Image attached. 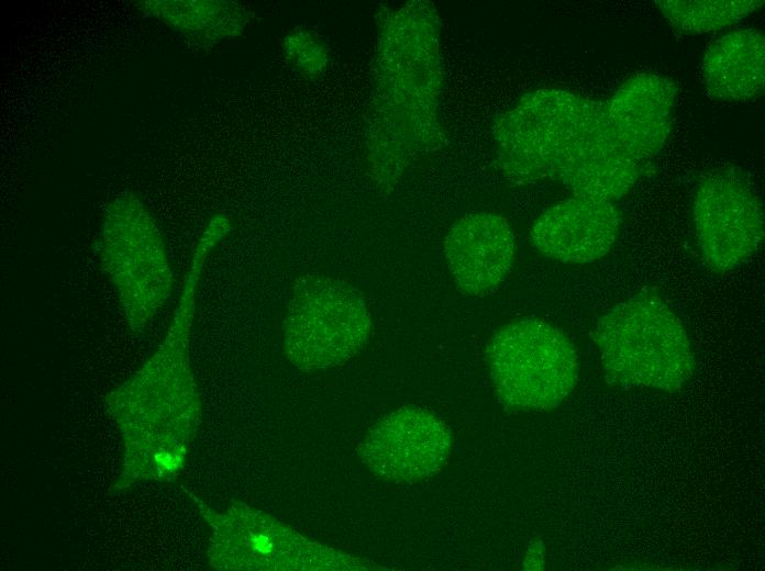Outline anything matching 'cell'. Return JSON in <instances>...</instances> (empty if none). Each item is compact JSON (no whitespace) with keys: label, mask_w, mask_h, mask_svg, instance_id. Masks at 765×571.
Returning a JSON list of instances; mask_svg holds the SVG:
<instances>
[{"label":"cell","mask_w":765,"mask_h":571,"mask_svg":"<svg viewBox=\"0 0 765 571\" xmlns=\"http://www.w3.org/2000/svg\"><path fill=\"white\" fill-rule=\"evenodd\" d=\"M676 94L673 79L639 72L623 81L606 102L617 139L639 165L663 148L670 132Z\"/></svg>","instance_id":"4fadbf2b"},{"label":"cell","mask_w":765,"mask_h":571,"mask_svg":"<svg viewBox=\"0 0 765 571\" xmlns=\"http://www.w3.org/2000/svg\"><path fill=\"white\" fill-rule=\"evenodd\" d=\"M655 3L676 31L690 34L727 27L763 5L761 0H659Z\"/></svg>","instance_id":"2e32d148"},{"label":"cell","mask_w":765,"mask_h":571,"mask_svg":"<svg viewBox=\"0 0 765 571\" xmlns=\"http://www.w3.org/2000/svg\"><path fill=\"white\" fill-rule=\"evenodd\" d=\"M702 77L716 99L745 101L758 96L765 81L763 34L739 29L716 40L705 54Z\"/></svg>","instance_id":"5bb4252c"},{"label":"cell","mask_w":765,"mask_h":571,"mask_svg":"<svg viewBox=\"0 0 765 571\" xmlns=\"http://www.w3.org/2000/svg\"><path fill=\"white\" fill-rule=\"evenodd\" d=\"M211 527L208 562L217 570L341 571L379 570L295 530L270 514L235 501L217 512L188 493Z\"/></svg>","instance_id":"3957f363"},{"label":"cell","mask_w":765,"mask_h":571,"mask_svg":"<svg viewBox=\"0 0 765 571\" xmlns=\"http://www.w3.org/2000/svg\"><path fill=\"white\" fill-rule=\"evenodd\" d=\"M451 445V433L436 415L406 405L372 425L357 454L376 477L395 483H413L443 467Z\"/></svg>","instance_id":"9c48e42d"},{"label":"cell","mask_w":765,"mask_h":571,"mask_svg":"<svg viewBox=\"0 0 765 571\" xmlns=\"http://www.w3.org/2000/svg\"><path fill=\"white\" fill-rule=\"evenodd\" d=\"M195 309L176 306L168 332L151 358L104 404L123 438V464L111 491L170 481L182 470L201 419L189 357Z\"/></svg>","instance_id":"6da1fadb"},{"label":"cell","mask_w":765,"mask_h":571,"mask_svg":"<svg viewBox=\"0 0 765 571\" xmlns=\"http://www.w3.org/2000/svg\"><path fill=\"white\" fill-rule=\"evenodd\" d=\"M592 339L617 385L674 391L695 371L684 325L657 295L639 294L614 305L598 321Z\"/></svg>","instance_id":"7a4b0ae2"},{"label":"cell","mask_w":765,"mask_h":571,"mask_svg":"<svg viewBox=\"0 0 765 571\" xmlns=\"http://www.w3.org/2000/svg\"><path fill=\"white\" fill-rule=\"evenodd\" d=\"M373 323L361 292L346 281L306 273L292 284L282 321L289 362L304 372L344 365L365 347Z\"/></svg>","instance_id":"277c9868"},{"label":"cell","mask_w":765,"mask_h":571,"mask_svg":"<svg viewBox=\"0 0 765 571\" xmlns=\"http://www.w3.org/2000/svg\"><path fill=\"white\" fill-rule=\"evenodd\" d=\"M640 170L641 165L616 137L606 102L592 101L554 163L550 178L561 180L574 197L613 201L634 187Z\"/></svg>","instance_id":"30bf717a"},{"label":"cell","mask_w":765,"mask_h":571,"mask_svg":"<svg viewBox=\"0 0 765 571\" xmlns=\"http://www.w3.org/2000/svg\"><path fill=\"white\" fill-rule=\"evenodd\" d=\"M694 222L707 265L716 272L747 261L764 239V211L751 183L739 172L722 169L696 187Z\"/></svg>","instance_id":"ba28073f"},{"label":"cell","mask_w":765,"mask_h":571,"mask_svg":"<svg viewBox=\"0 0 765 571\" xmlns=\"http://www.w3.org/2000/svg\"><path fill=\"white\" fill-rule=\"evenodd\" d=\"M613 201L573 197L543 212L531 229L534 247L545 257L591 262L609 253L620 231Z\"/></svg>","instance_id":"8fae6325"},{"label":"cell","mask_w":765,"mask_h":571,"mask_svg":"<svg viewBox=\"0 0 765 571\" xmlns=\"http://www.w3.org/2000/svg\"><path fill=\"white\" fill-rule=\"evenodd\" d=\"M592 100L564 90L526 94L499 125L500 164L525 184L550 178L553 165L587 114Z\"/></svg>","instance_id":"52a82bcc"},{"label":"cell","mask_w":765,"mask_h":571,"mask_svg":"<svg viewBox=\"0 0 765 571\" xmlns=\"http://www.w3.org/2000/svg\"><path fill=\"white\" fill-rule=\"evenodd\" d=\"M488 363L498 399L522 410H551L574 390L578 356L568 337L539 318H522L491 338Z\"/></svg>","instance_id":"8992f818"},{"label":"cell","mask_w":765,"mask_h":571,"mask_svg":"<svg viewBox=\"0 0 765 571\" xmlns=\"http://www.w3.org/2000/svg\"><path fill=\"white\" fill-rule=\"evenodd\" d=\"M444 253L456 289L470 296L497 288L514 259L509 222L494 213H473L458 220L444 239Z\"/></svg>","instance_id":"7c38bea8"},{"label":"cell","mask_w":765,"mask_h":571,"mask_svg":"<svg viewBox=\"0 0 765 571\" xmlns=\"http://www.w3.org/2000/svg\"><path fill=\"white\" fill-rule=\"evenodd\" d=\"M100 259L131 331L141 333L167 303L174 275L160 231L134 194L119 195L107 206Z\"/></svg>","instance_id":"5b68a950"},{"label":"cell","mask_w":765,"mask_h":571,"mask_svg":"<svg viewBox=\"0 0 765 571\" xmlns=\"http://www.w3.org/2000/svg\"><path fill=\"white\" fill-rule=\"evenodd\" d=\"M284 51L290 65L306 76H318L326 67V47L312 32H291L284 40Z\"/></svg>","instance_id":"e0dca14e"},{"label":"cell","mask_w":765,"mask_h":571,"mask_svg":"<svg viewBox=\"0 0 765 571\" xmlns=\"http://www.w3.org/2000/svg\"><path fill=\"white\" fill-rule=\"evenodd\" d=\"M138 9L176 31L200 40L234 36L244 25V11L224 1H138Z\"/></svg>","instance_id":"9a60e30c"}]
</instances>
